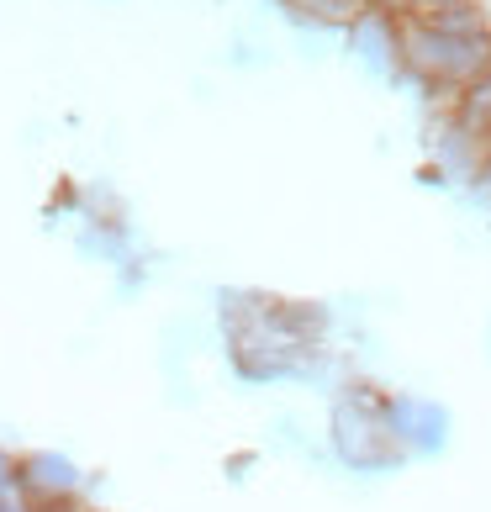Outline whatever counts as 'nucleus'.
Returning <instances> with one entry per match:
<instances>
[{"instance_id":"1","label":"nucleus","mask_w":491,"mask_h":512,"mask_svg":"<svg viewBox=\"0 0 491 512\" xmlns=\"http://www.w3.org/2000/svg\"><path fill=\"white\" fill-rule=\"evenodd\" d=\"M396 59L402 74L418 80L433 106L449 111L455 90L491 69V27L486 32H433L418 22H396Z\"/></svg>"},{"instance_id":"2","label":"nucleus","mask_w":491,"mask_h":512,"mask_svg":"<svg viewBox=\"0 0 491 512\" xmlns=\"http://www.w3.org/2000/svg\"><path fill=\"white\" fill-rule=\"evenodd\" d=\"M391 391L370 381H349L328 407V449L338 454V465L360 470V476H386L402 470L407 454L391 439V417H386Z\"/></svg>"},{"instance_id":"3","label":"nucleus","mask_w":491,"mask_h":512,"mask_svg":"<svg viewBox=\"0 0 491 512\" xmlns=\"http://www.w3.org/2000/svg\"><path fill=\"white\" fill-rule=\"evenodd\" d=\"M386 417H391V439L402 444L407 460H433V454H444L449 433H455V417H449L444 402L412 396V391H391Z\"/></svg>"},{"instance_id":"4","label":"nucleus","mask_w":491,"mask_h":512,"mask_svg":"<svg viewBox=\"0 0 491 512\" xmlns=\"http://www.w3.org/2000/svg\"><path fill=\"white\" fill-rule=\"evenodd\" d=\"M80 465L59 449H27L16 454V497L27 507H43V502H74L80 497Z\"/></svg>"},{"instance_id":"5","label":"nucleus","mask_w":491,"mask_h":512,"mask_svg":"<svg viewBox=\"0 0 491 512\" xmlns=\"http://www.w3.org/2000/svg\"><path fill=\"white\" fill-rule=\"evenodd\" d=\"M396 22H418L433 32H486L491 27V11L481 0H407V11Z\"/></svg>"},{"instance_id":"6","label":"nucleus","mask_w":491,"mask_h":512,"mask_svg":"<svg viewBox=\"0 0 491 512\" xmlns=\"http://www.w3.org/2000/svg\"><path fill=\"white\" fill-rule=\"evenodd\" d=\"M349 43L354 53L370 64V69H381V74H402V59H396V22L381 11H365L360 22L349 27Z\"/></svg>"},{"instance_id":"7","label":"nucleus","mask_w":491,"mask_h":512,"mask_svg":"<svg viewBox=\"0 0 491 512\" xmlns=\"http://www.w3.org/2000/svg\"><path fill=\"white\" fill-rule=\"evenodd\" d=\"M449 122H455L460 132H470L476 143L491 138V69L455 90V101H449Z\"/></svg>"},{"instance_id":"8","label":"nucleus","mask_w":491,"mask_h":512,"mask_svg":"<svg viewBox=\"0 0 491 512\" xmlns=\"http://www.w3.org/2000/svg\"><path fill=\"white\" fill-rule=\"evenodd\" d=\"M286 6L301 16V22H312V27H338V32H349V27L370 11V0H286Z\"/></svg>"},{"instance_id":"9","label":"nucleus","mask_w":491,"mask_h":512,"mask_svg":"<svg viewBox=\"0 0 491 512\" xmlns=\"http://www.w3.org/2000/svg\"><path fill=\"white\" fill-rule=\"evenodd\" d=\"M16 491V454L0 449V497H11Z\"/></svg>"},{"instance_id":"10","label":"nucleus","mask_w":491,"mask_h":512,"mask_svg":"<svg viewBox=\"0 0 491 512\" xmlns=\"http://www.w3.org/2000/svg\"><path fill=\"white\" fill-rule=\"evenodd\" d=\"M0 512H32L22 497H16V491H11V497H0Z\"/></svg>"}]
</instances>
